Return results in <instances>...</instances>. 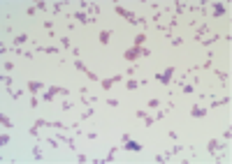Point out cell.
Here are the masks:
<instances>
[{"mask_svg":"<svg viewBox=\"0 0 232 164\" xmlns=\"http://www.w3.org/2000/svg\"><path fill=\"white\" fill-rule=\"evenodd\" d=\"M149 53H151V51H149V49H144V46H130L126 53H123V58L132 63V60H137L139 56H149Z\"/></svg>","mask_w":232,"mask_h":164,"instance_id":"1","label":"cell"},{"mask_svg":"<svg viewBox=\"0 0 232 164\" xmlns=\"http://www.w3.org/2000/svg\"><path fill=\"white\" fill-rule=\"evenodd\" d=\"M123 148H126V150H135V153H139V150H142V143L130 141V139H128V141H123Z\"/></svg>","mask_w":232,"mask_h":164,"instance_id":"2","label":"cell"},{"mask_svg":"<svg viewBox=\"0 0 232 164\" xmlns=\"http://www.w3.org/2000/svg\"><path fill=\"white\" fill-rule=\"evenodd\" d=\"M223 148H225V143H218V141H209L207 143V150H209V153H216V150L223 153Z\"/></svg>","mask_w":232,"mask_h":164,"instance_id":"3","label":"cell"},{"mask_svg":"<svg viewBox=\"0 0 232 164\" xmlns=\"http://www.w3.org/2000/svg\"><path fill=\"white\" fill-rule=\"evenodd\" d=\"M118 81H121V76H118V74H116V76H109V79H105V81H102V88H105V90H109L111 86H114V83H118Z\"/></svg>","mask_w":232,"mask_h":164,"instance_id":"4","label":"cell"},{"mask_svg":"<svg viewBox=\"0 0 232 164\" xmlns=\"http://www.w3.org/2000/svg\"><path fill=\"white\" fill-rule=\"evenodd\" d=\"M42 86H44V83H40V81H28V90H30L33 95H35V93H40V90H42Z\"/></svg>","mask_w":232,"mask_h":164,"instance_id":"5","label":"cell"},{"mask_svg":"<svg viewBox=\"0 0 232 164\" xmlns=\"http://www.w3.org/2000/svg\"><path fill=\"white\" fill-rule=\"evenodd\" d=\"M190 113H193L195 118H202V116H207V109H202V106H193V109H190Z\"/></svg>","mask_w":232,"mask_h":164,"instance_id":"6","label":"cell"},{"mask_svg":"<svg viewBox=\"0 0 232 164\" xmlns=\"http://www.w3.org/2000/svg\"><path fill=\"white\" fill-rule=\"evenodd\" d=\"M72 16H74V19H77V21H81V23H88V16H86V14H84V12H81V9H79V12H74Z\"/></svg>","mask_w":232,"mask_h":164,"instance_id":"7","label":"cell"},{"mask_svg":"<svg viewBox=\"0 0 232 164\" xmlns=\"http://www.w3.org/2000/svg\"><path fill=\"white\" fill-rule=\"evenodd\" d=\"M114 12H116V14H121V16H126V19L130 16V12H128L126 7H121V5H114Z\"/></svg>","mask_w":232,"mask_h":164,"instance_id":"8","label":"cell"},{"mask_svg":"<svg viewBox=\"0 0 232 164\" xmlns=\"http://www.w3.org/2000/svg\"><path fill=\"white\" fill-rule=\"evenodd\" d=\"M109 37H111V30H102L100 32V42L102 44H109Z\"/></svg>","mask_w":232,"mask_h":164,"instance_id":"9","label":"cell"},{"mask_svg":"<svg viewBox=\"0 0 232 164\" xmlns=\"http://www.w3.org/2000/svg\"><path fill=\"white\" fill-rule=\"evenodd\" d=\"M28 42V35H26V32H23V35H16V37H14V44H16V46H19V44H26Z\"/></svg>","mask_w":232,"mask_h":164,"instance_id":"10","label":"cell"},{"mask_svg":"<svg viewBox=\"0 0 232 164\" xmlns=\"http://www.w3.org/2000/svg\"><path fill=\"white\" fill-rule=\"evenodd\" d=\"M214 14H216V16H223V14H225V7H223L221 2H216V5H214Z\"/></svg>","mask_w":232,"mask_h":164,"instance_id":"11","label":"cell"},{"mask_svg":"<svg viewBox=\"0 0 232 164\" xmlns=\"http://www.w3.org/2000/svg\"><path fill=\"white\" fill-rule=\"evenodd\" d=\"M49 93H53V95H56V93H60V95H68V90L60 88V86H51V88H49Z\"/></svg>","mask_w":232,"mask_h":164,"instance_id":"12","label":"cell"},{"mask_svg":"<svg viewBox=\"0 0 232 164\" xmlns=\"http://www.w3.org/2000/svg\"><path fill=\"white\" fill-rule=\"evenodd\" d=\"M156 79H158L163 86H169V83H172V79H169V76H165V74H156Z\"/></svg>","mask_w":232,"mask_h":164,"instance_id":"13","label":"cell"},{"mask_svg":"<svg viewBox=\"0 0 232 164\" xmlns=\"http://www.w3.org/2000/svg\"><path fill=\"white\" fill-rule=\"evenodd\" d=\"M74 67L79 69V72H86V74H88V67H86V65H84V63H81V60H79V58L74 60Z\"/></svg>","mask_w":232,"mask_h":164,"instance_id":"14","label":"cell"},{"mask_svg":"<svg viewBox=\"0 0 232 164\" xmlns=\"http://www.w3.org/2000/svg\"><path fill=\"white\" fill-rule=\"evenodd\" d=\"M144 42H146V35L142 32V35H137V37H135V44H132V46H142Z\"/></svg>","mask_w":232,"mask_h":164,"instance_id":"15","label":"cell"},{"mask_svg":"<svg viewBox=\"0 0 232 164\" xmlns=\"http://www.w3.org/2000/svg\"><path fill=\"white\" fill-rule=\"evenodd\" d=\"M225 104H230V95H227V97H221V100H218V102H214L211 106H225Z\"/></svg>","mask_w":232,"mask_h":164,"instance_id":"16","label":"cell"},{"mask_svg":"<svg viewBox=\"0 0 232 164\" xmlns=\"http://www.w3.org/2000/svg\"><path fill=\"white\" fill-rule=\"evenodd\" d=\"M2 83H5V88L12 93V83H14V81H12V76H5V74H2Z\"/></svg>","mask_w":232,"mask_h":164,"instance_id":"17","label":"cell"},{"mask_svg":"<svg viewBox=\"0 0 232 164\" xmlns=\"http://www.w3.org/2000/svg\"><path fill=\"white\" fill-rule=\"evenodd\" d=\"M47 143L51 146V148H58V146H60V141H58L56 137H47Z\"/></svg>","mask_w":232,"mask_h":164,"instance_id":"18","label":"cell"},{"mask_svg":"<svg viewBox=\"0 0 232 164\" xmlns=\"http://www.w3.org/2000/svg\"><path fill=\"white\" fill-rule=\"evenodd\" d=\"M207 32H209V26H207V23H202V26L197 28V37H202V35H207Z\"/></svg>","mask_w":232,"mask_h":164,"instance_id":"19","label":"cell"},{"mask_svg":"<svg viewBox=\"0 0 232 164\" xmlns=\"http://www.w3.org/2000/svg\"><path fill=\"white\" fill-rule=\"evenodd\" d=\"M146 106H149V109H158V106H160V102L156 100V97H151V100L146 102Z\"/></svg>","mask_w":232,"mask_h":164,"instance_id":"20","label":"cell"},{"mask_svg":"<svg viewBox=\"0 0 232 164\" xmlns=\"http://www.w3.org/2000/svg\"><path fill=\"white\" fill-rule=\"evenodd\" d=\"M126 88H128V90H135V88H139V81L130 79V81H128V83H126Z\"/></svg>","mask_w":232,"mask_h":164,"instance_id":"21","label":"cell"},{"mask_svg":"<svg viewBox=\"0 0 232 164\" xmlns=\"http://www.w3.org/2000/svg\"><path fill=\"white\" fill-rule=\"evenodd\" d=\"M35 125H37V127H51V122H49V120H44V118H37V120H35Z\"/></svg>","mask_w":232,"mask_h":164,"instance_id":"22","label":"cell"},{"mask_svg":"<svg viewBox=\"0 0 232 164\" xmlns=\"http://www.w3.org/2000/svg\"><path fill=\"white\" fill-rule=\"evenodd\" d=\"M114 155H116V146H111L109 153H107V157H105V162H111V159H114Z\"/></svg>","mask_w":232,"mask_h":164,"instance_id":"23","label":"cell"},{"mask_svg":"<svg viewBox=\"0 0 232 164\" xmlns=\"http://www.w3.org/2000/svg\"><path fill=\"white\" fill-rule=\"evenodd\" d=\"M174 12H176V14L186 12V5H184V2H174Z\"/></svg>","mask_w":232,"mask_h":164,"instance_id":"24","label":"cell"},{"mask_svg":"<svg viewBox=\"0 0 232 164\" xmlns=\"http://www.w3.org/2000/svg\"><path fill=\"white\" fill-rule=\"evenodd\" d=\"M33 157H35L37 162H40V159H42V150L37 148V146H35V148H33Z\"/></svg>","mask_w":232,"mask_h":164,"instance_id":"25","label":"cell"},{"mask_svg":"<svg viewBox=\"0 0 232 164\" xmlns=\"http://www.w3.org/2000/svg\"><path fill=\"white\" fill-rule=\"evenodd\" d=\"M63 7H65V2H56V5H53V14H60V9H63Z\"/></svg>","mask_w":232,"mask_h":164,"instance_id":"26","label":"cell"},{"mask_svg":"<svg viewBox=\"0 0 232 164\" xmlns=\"http://www.w3.org/2000/svg\"><path fill=\"white\" fill-rule=\"evenodd\" d=\"M181 88H184V93H195V86L193 83H184Z\"/></svg>","mask_w":232,"mask_h":164,"instance_id":"27","label":"cell"},{"mask_svg":"<svg viewBox=\"0 0 232 164\" xmlns=\"http://www.w3.org/2000/svg\"><path fill=\"white\" fill-rule=\"evenodd\" d=\"M0 122H2V125H5V127H12V120H10V118L5 116V113H2V116H0Z\"/></svg>","mask_w":232,"mask_h":164,"instance_id":"28","label":"cell"},{"mask_svg":"<svg viewBox=\"0 0 232 164\" xmlns=\"http://www.w3.org/2000/svg\"><path fill=\"white\" fill-rule=\"evenodd\" d=\"M216 39H218V35H214V37H209V39H204V42H202V44H204V46H211V44L216 42Z\"/></svg>","mask_w":232,"mask_h":164,"instance_id":"29","label":"cell"},{"mask_svg":"<svg viewBox=\"0 0 232 164\" xmlns=\"http://www.w3.org/2000/svg\"><path fill=\"white\" fill-rule=\"evenodd\" d=\"M163 74H165V76H169V79H172V74H174V65H169V67H167V69H165Z\"/></svg>","mask_w":232,"mask_h":164,"instance_id":"30","label":"cell"},{"mask_svg":"<svg viewBox=\"0 0 232 164\" xmlns=\"http://www.w3.org/2000/svg\"><path fill=\"white\" fill-rule=\"evenodd\" d=\"M93 113H95V111H93V109H86V113H84V116H81V120H88V118H91V116H93Z\"/></svg>","mask_w":232,"mask_h":164,"instance_id":"31","label":"cell"},{"mask_svg":"<svg viewBox=\"0 0 232 164\" xmlns=\"http://www.w3.org/2000/svg\"><path fill=\"white\" fill-rule=\"evenodd\" d=\"M44 53H58V46H44Z\"/></svg>","mask_w":232,"mask_h":164,"instance_id":"32","label":"cell"},{"mask_svg":"<svg viewBox=\"0 0 232 164\" xmlns=\"http://www.w3.org/2000/svg\"><path fill=\"white\" fill-rule=\"evenodd\" d=\"M7 143H10V137H7V134H2V137H0V146H7Z\"/></svg>","mask_w":232,"mask_h":164,"instance_id":"33","label":"cell"},{"mask_svg":"<svg viewBox=\"0 0 232 164\" xmlns=\"http://www.w3.org/2000/svg\"><path fill=\"white\" fill-rule=\"evenodd\" d=\"M77 162H88V155H84V153H79V155H77Z\"/></svg>","mask_w":232,"mask_h":164,"instance_id":"34","label":"cell"},{"mask_svg":"<svg viewBox=\"0 0 232 164\" xmlns=\"http://www.w3.org/2000/svg\"><path fill=\"white\" fill-rule=\"evenodd\" d=\"M51 97H53V93H49V90H47V93L42 95V100H44V102H51Z\"/></svg>","mask_w":232,"mask_h":164,"instance_id":"35","label":"cell"},{"mask_svg":"<svg viewBox=\"0 0 232 164\" xmlns=\"http://www.w3.org/2000/svg\"><path fill=\"white\" fill-rule=\"evenodd\" d=\"M153 122H156V120H153V118H151V116H146V118H144V125H146V127H151V125H153Z\"/></svg>","mask_w":232,"mask_h":164,"instance_id":"36","label":"cell"},{"mask_svg":"<svg viewBox=\"0 0 232 164\" xmlns=\"http://www.w3.org/2000/svg\"><path fill=\"white\" fill-rule=\"evenodd\" d=\"M172 44H174V46H181V44H184V39H181V37H174Z\"/></svg>","mask_w":232,"mask_h":164,"instance_id":"37","label":"cell"},{"mask_svg":"<svg viewBox=\"0 0 232 164\" xmlns=\"http://www.w3.org/2000/svg\"><path fill=\"white\" fill-rule=\"evenodd\" d=\"M72 106H74V102H63V109H65V111H70Z\"/></svg>","mask_w":232,"mask_h":164,"instance_id":"38","label":"cell"},{"mask_svg":"<svg viewBox=\"0 0 232 164\" xmlns=\"http://www.w3.org/2000/svg\"><path fill=\"white\" fill-rule=\"evenodd\" d=\"M51 127H56V129H65V125H63V122H58V120L51 122Z\"/></svg>","mask_w":232,"mask_h":164,"instance_id":"39","label":"cell"},{"mask_svg":"<svg viewBox=\"0 0 232 164\" xmlns=\"http://www.w3.org/2000/svg\"><path fill=\"white\" fill-rule=\"evenodd\" d=\"M35 7H37V9H47V2H44V0H40V2H37Z\"/></svg>","mask_w":232,"mask_h":164,"instance_id":"40","label":"cell"},{"mask_svg":"<svg viewBox=\"0 0 232 164\" xmlns=\"http://www.w3.org/2000/svg\"><path fill=\"white\" fill-rule=\"evenodd\" d=\"M60 44H63L65 49H70V39H68V37H63V39H60Z\"/></svg>","mask_w":232,"mask_h":164,"instance_id":"41","label":"cell"}]
</instances>
